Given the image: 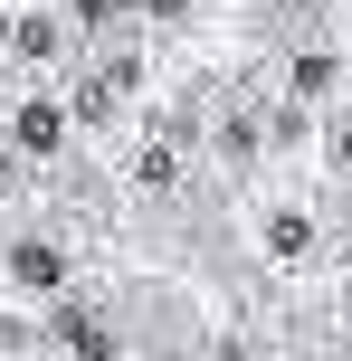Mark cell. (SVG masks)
<instances>
[{"label": "cell", "mask_w": 352, "mask_h": 361, "mask_svg": "<svg viewBox=\"0 0 352 361\" xmlns=\"http://www.w3.org/2000/svg\"><path fill=\"white\" fill-rule=\"evenodd\" d=\"M0 286H19V295H38V305H57V295H76V247H67V238H48V228H19L10 257H0Z\"/></svg>", "instance_id": "6da1fadb"}, {"label": "cell", "mask_w": 352, "mask_h": 361, "mask_svg": "<svg viewBox=\"0 0 352 361\" xmlns=\"http://www.w3.org/2000/svg\"><path fill=\"white\" fill-rule=\"evenodd\" d=\"M267 257H277V267H305V247H315V219H305V209H267Z\"/></svg>", "instance_id": "7a4b0ae2"}, {"label": "cell", "mask_w": 352, "mask_h": 361, "mask_svg": "<svg viewBox=\"0 0 352 361\" xmlns=\"http://www.w3.org/2000/svg\"><path fill=\"white\" fill-rule=\"evenodd\" d=\"M19 152H38V162H48V152H57V105H19Z\"/></svg>", "instance_id": "3957f363"}, {"label": "cell", "mask_w": 352, "mask_h": 361, "mask_svg": "<svg viewBox=\"0 0 352 361\" xmlns=\"http://www.w3.org/2000/svg\"><path fill=\"white\" fill-rule=\"evenodd\" d=\"M334 162H343V171H352V124H343V133H334Z\"/></svg>", "instance_id": "277c9868"}]
</instances>
